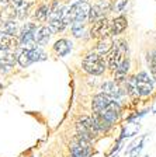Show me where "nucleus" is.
Instances as JSON below:
<instances>
[{"instance_id":"6","label":"nucleus","mask_w":156,"mask_h":157,"mask_svg":"<svg viewBox=\"0 0 156 157\" xmlns=\"http://www.w3.org/2000/svg\"><path fill=\"white\" fill-rule=\"evenodd\" d=\"M110 11H113V3L111 0H100L96 6L90 7V13H89V21L93 23L96 20L101 18V17H106Z\"/></svg>"},{"instance_id":"14","label":"nucleus","mask_w":156,"mask_h":157,"mask_svg":"<svg viewBox=\"0 0 156 157\" xmlns=\"http://www.w3.org/2000/svg\"><path fill=\"white\" fill-rule=\"evenodd\" d=\"M127 18L124 16H120L117 18H114L110 23V35H117L121 34L124 29L127 28Z\"/></svg>"},{"instance_id":"25","label":"nucleus","mask_w":156,"mask_h":157,"mask_svg":"<svg viewBox=\"0 0 156 157\" xmlns=\"http://www.w3.org/2000/svg\"><path fill=\"white\" fill-rule=\"evenodd\" d=\"M127 4H128V0H115V3L113 4V10L115 13H121Z\"/></svg>"},{"instance_id":"7","label":"nucleus","mask_w":156,"mask_h":157,"mask_svg":"<svg viewBox=\"0 0 156 157\" xmlns=\"http://www.w3.org/2000/svg\"><path fill=\"white\" fill-rule=\"evenodd\" d=\"M90 35L91 38L96 39H103L106 36H110V23H108V20L106 17H101V18L93 21Z\"/></svg>"},{"instance_id":"17","label":"nucleus","mask_w":156,"mask_h":157,"mask_svg":"<svg viewBox=\"0 0 156 157\" xmlns=\"http://www.w3.org/2000/svg\"><path fill=\"white\" fill-rule=\"evenodd\" d=\"M48 28L51 29V33H61L65 29V27L68 25L63 18H55V20H48Z\"/></svg>"},{"instance_id":"8","label":"nucleus","mask_w":156,"mask_h":157,"mask_svg":"<svg viewBox=\"0 0 156 157\" xmlns=\"http://www.w3.org/2000/svg\"><path fill=\"white\" fill-rule=\"evenodd\" d=\"M135 82H137V90L139 95H149L153 90V83L152 78L148 76V73L141 72L135 76Z\"/></svg>"},{"instance_id":"21","label":"nucleus","mask_w":156,"mask_h":157,"mask_svg":"<svg viewBox=\"0 0 156 157\" xmlns=\"http://www.w3.org/2000/svg\"><path fill=\"white\" fill-rule=\"evenodd\" d=\"M70 27H72V33L76 38H80V36L85 35L86 33V28H85V23H80V21H73L70 23Z\"/></svg>"},{"instance_id":"20","label":"nucleus","mask_w":156,"mask_h":157,"mask_svg":"<svg viewBox=\"0 0 156 157\" xmlns=\"http://www.w3.org/2000/svg\"><path fill=\"white\" fill-rule=\"evenodd\" d=\"M2 33L6 34V35L14 36L18 34V28H17V24L14 21H6V23L2 25Z\"/></svg>"},{"instance_id":"2","label":"nucleus","mask_w":156,"mask_h":157,"mask_svg":"<svg viewBox=\"0 0 156 157\" xmlns=\"http://www.w3.org/2000/svg\"><path fill=\"white\" fill-rule=\"evenodd\" d=\"M90 4L86 2V0H80V2H76L73 6L69 10H66V17H68L69 23H73V21H80V23H85L86 20L89 18V13H90Z\"/></svg>"},{"instance_id":"5","label":"nucleus","mask_w":156,"mask_h":157,"mask_svg":"<svg viewBox=\"0 0 156 157\" xmlns=\"http://www.w3.org/2000/svg\"><path fill=\"white\" fill-rule=\"evenodd\" d=\"M89 153H90V140L78 135L70 144V157H89Z\"/></svg>"},{"instance_id":"13","label":"nucleus","mask_w":156,"mask_h":157,"mask_svg":"<svg viewBox=\"0 0 156 157\" xmlns=\"http://www.w3.org/2000/svg\"><path fill=\"white\" fill-rule=\"evenodd\" d=\"M113 46H114L113 39H111L110 36H106V38H103V39H98V44H97V46H96L94 52L97 53L98 56L104 58V56H106L111 51V48H113Z\"/></svg>"},{"instance_id":"24","label":"nucleus","mask_w":156,"mask_h":157,"mask_svg":"<svg viewBox=\"0 0 156 157\" xmlns=\"http://www.w3.org/2000/svg\"><path fill=\"white\" fill-rule=\"evenodd\" d=\"M17 60H18V63L23 67H27V66H30L31 63H33V60L30 59V55H28V51L27 49H24L23 52L18 55V58H17Z\"/></svg>"},{"instance_id":"15","label":"nucleus","mask_w":156,"mask_h":157,"mask_svg":"<svg viewBox=\"0 0 156 157\" xmlns=\"http://www.w3.org/2000/svg\"><path fill=\"white\" fill-rule=\"evenodd\" d=\"M18 45V41H17L14 36L6 35V34H0V49H4V51H10V49H16Z\"/></svg>"},{"instance_id":"16","label":"nucleus","mask_w":156,"mask_h":157,"mask_svg":"<svg viewBox=\"0 0 156 157\" xmlns=\"http://www.w3.org/2000/svg\"><path fill=\"white\" fill-rule=\"evenodd\" d=\"M72 49V42H69L68 39H59L54 45V51L56 52L58 56H65L70 52Z\"/></svg>"},{"instance_id":"9","label":"nucleus","mask_w":156,"mask_h":157,"mask_svg":"<svg viewBox=\"0 0 156 157\" xmlns=\"http://www.w3.org/2000/svg\"><path fill=\"white\" fill-rule=\"evenodd\" d=\"M100 115L103 118H106L111 125L115 124L118 121V118H120V105L115 101H110V104L100 112Z\"/></svg>"},{"instance_id":"28","label":"nucleus","mask_w":156,"mask_h":157,"mask_svg":"<svg viewBox=\"0 0 156 157\" xmlns=\"http://www.w3.org/2000/svg\"><path fill=\"white\" fill-rule=\"evenodd\" d=\"M11 0H0V4H3V6H7Z\"/></svg>"},{"instance_id":"4","label":"nucleus","mask_w":156,"mask_h":157,"mask_svg":"<svg viewBox=\"0 0 156 157\" xmlns=\"http://www.w3.org/2000/svg\"><path fill=\"white\" fill-rule=\"evenodd\" d=\"M76 129H78V135L82 137H85L87 140L94 139L100 132L97 131V128L94 125V121L90 117H80L76 121Z\"/></svg>"},{"instance_id":"3","label":"nucleus","mask_w":156,"mask_h":157,"mask_svg":"<svg viewBox=\"0 0 156 157\" xmlns=\"http://www.w3.org/2000/svg\"><path fill=\"white\" fill-rule=\"evenodd\" d=\"M82 66L87 73L90 75H101L106 69V62H104V58L98 56L96 52H89L87 55L85 56L83 62H82Z\"/></svg>"},{"instance_id":"1","label":"nucleus","mask_w":156,"mask_h":157,"mask_svg":"<svg viewBox=\"0 0 156 157\" xmlns=\"http://www.w3.org/2000/svg\"><path fill=\"white\" fill-rule=\"evenodd\" d=\"M127 51H128V46H127V42L125 41H118L117 45H114L111 48V51L104 56L106 58V66L111 67L113 70L118 67L121 63L125 60V56H127Z\"/></svg>"},{"instance_id":"29","label":"nucleus","mask_w":156,"mask_h":157,"mask_svg":"<svg viewBox=\"0 0 156 157\" xmlns=\"http://www.w3.org/2000/svg\"><path fill=\"white\" fill-rule=\"evenodd\" d=\"M78 2H80V0H78Z\"/></svg>"},{"instance_id":"11","label":"nucleus","mask_w":156,"mask_h":157,"mask_svg":"<svg viewBox=\"0 0 156 157\" xmlns=\"http://www.w3.org/2000/svg\"><path fill=\"white\" fill-rule=\"evenodd\" d=\"M110 101H113V100H110L106 94H103V93H101V94H97L94 98H93V104H91L93 114H100L104 108L110 104Z\"/></svg>"},{"instance_id":"23","label":"nucleus","mask_w":156,"mask_h":157,"mask_svg":"<svg viewBox=\"0 0 156 157\" xmlns=\"http://www.w3.org/2000/svg\"><path fill=\"white\" fill-rule=\"evenodd\" d=\"M28 51V55H30V59L34 62H38V60H45L46 59V55L42 52V51H39V49L34 48V49H27Z\"/></svg>"},{"instance_id":"12","label":"nucleus","mask_w":156,"mask_h":157,"mask_svg":"<svg viewBox=\"0 0 156 157\" xmlns=\"http://www.w3.org/2000/svg\"><path fill=\"white\" fill-rule=\"evenodd\" d=\"M51 35L52 33L48 27H39L34 33V39H35V42L38 45H46L49 42V39H51Z\"/></svg>"},{"instance_id":"27","label":"nucleus","mask_w":156,"mask_h":157,"mask_svg":"<svg viewBox=\"0 0 156 157\" xmlns=\"http://www.w3.org/2000/svg\"><path fill=\"white\" fill-rule=\"evenodd\" d=\"M21 2H23V0H11L9 4H10V6H13V7H17L20 3H21Z\"/></svg>"},{"instance_id":"26","label":"nucleus","mask_w":156,"mask_h":157,"mask_svg":"<svg viewBox=\"0 0 156 157\" xmlns=\"http://www.w3.org/2000/svg\"><path fill=\"white\" fill-rule=\"evenodd\" d=\"M149 60V67H150V73H152V77L156 80V55L150 56V59L148 58Z\"/></svg>"},{"instance_id":"10","label":"nucleus","mask_w":156,"mask_h":157,"mask_svg":"<svg viewBox=\"0 0 156 157\" xmlns=\"http://www.w3.org/2000/svg\"><path fill=\"white\" fill-rule=\"evenodd\" d=\"M101 90H103V94H106L110 100H113V101H117V100H120L121 97H122V90H121L120 87H118V84H115L114 82H106L103 83V86H101Z\"/></svg>"},{"instance_id":"19","label":"nucleus","mask_w":156,"mask_h":157,"mask_svg":"<svg viewBox=\"0 0 156 157\" xmlns=\"http://www.w3.org/2000/svg\"><path fill=\"white\" fill-rule=\"evenodd\" d=\"M125 87H127V93L130 97L132 98H137L139 97L138 94V90H137V82H135V76H131L125 80Z\"/></svg>"},{"instance_id":"22","label":"nucleus","mask_w":156,"mask_h":157,"mask_svg":"<svg viewBox=\"0 0 156 157\" xmlns=\"http://www.w3.org/2000/svg\"><path fill=\"white\" fill-rule=\"evenodd\" d=\"M49 11H51L49 6H46V4H42V6H41L35 11V18L38 20V21H41V23H44V21H46V20H48Z\"/></svg>"},{"instance_id":"18","label":"nucleus","mask_w":156,"mask_h":157,"mask_svg":"<svg viewBox=\"0 0 156 157\" xmlns=\"http://www.w3.org/2000/svg\"><path fill=\"white\" fill-rule=\"evenodd\" d=\"M31 4H33V2H30V0H23V2L16 7V16L18 17L20 20L26 18L27 14H28V10H30V7H31Z\"/></svg>"}]
</instances>
